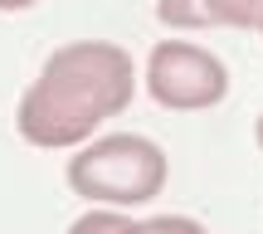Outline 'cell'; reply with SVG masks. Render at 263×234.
Here are the masks:
<instances>
[{"mask_svg": "<svg viewBox=\"0 0 263 234\" xmlns=\"http://www.w3.org/2000/svg\"><path fill=\"white\" fill-rule=\"evenodd\" d=\"M68 186L98 205H146L166 186V151L137 132L98 137L68 161Z\"/></svg>", "mask_w": 263, "mask_h": 234, "instance_id": "obj_1", "label": "cell"}, {"mask_svg": "<svg viewBox=\"0 0 263 234\" xmlns=\"http://www.w3.org/2000/svg\"><path fill=\"white\" fill-rule=\"evenodd\" d=\"M39 83L83 103V107H93L98 117H117L132 103V93H137V68H132V54L122 44L78 39V44H64L44 59Z\"/></svg>", "mask_w": 263, "mask_h": 234, "instance_id": "obj_2", "label": "cell"}, {"mask_svg": "<svg viewBox=\"0 0 263 234\" xmlns=\"http://www.w3.org/2000/svg\"><path fill=\"white\" fill-rule=\"evenodd\" d=\"M146 93L171 113H200L229 93V74L210 49L185 39H161L146 59Z\"/></svg>", "mask_w": 263, "mask_h": 234, "instance_id": "obj_3", "label": "cell"}, {"mask_svg": "<svg viewBox=\"0 0 263 234\" xmlns=\"http://www.w3.org/2000/svg\"><path fill=\"white\" fill-rule=\"evenodd\" d=\"M98 122H103V117H98L93 107H83V103H73V98H64V93H54V88H44L39 78L25 88L20 113H15L20 137H25L29 147H44V151L88 141V137L98 132Z\"/></svg>", "mask_w": 263, "mask_h": 234, "instance_id": "obj_4", "label": "cell"}, {"mask_svg": "<svg viewBox=\"0 0 263 234\" xmlns=\"http://www.w3.org/2000/svg\"><path fill=\"white\" fill-rule=\"evenodd\" d=\"M205 20L210 29H258L263 0H205Z\"/></svg>", "mask_w": 263, "mask_h": 234, "instance_id": "obj_5", "label": "cell"}, {"mask_svg": "<svg viewBox=\"0 0 263 234\" xmlns=\"http://www.w3.org/2000/svg\"><path fill=\"white\" fill-rule=\"evenodd\" d=\"M156 20L171 29H210L205 0H156Z\"/></svg>", "mask_w": 263, "mask_h": 234, "instance_id": "obj_6", "label": "cell"}, {"mask_svg": "<svg viewBox=\"0 0 263 234\" xmlns=\"http://www.w3.org/2000/svg\"><path fill=\"white\" fill-rule=\"evenodd\" d=\"M117 234H205V225L190 215H156V220H127Z\"/></svg>", "mask_w": 263, "mask_h": 234, "instance_id": "obj_7", "label": "cell"}, {"mask_svg": "<svg viewBox=\"0 0 263 234\" xmlns=\"http://www.w3.org/2000/svg\"><path fill=\"white\" fill-rule=\"evenodd\" d=\"M122 225H127V215H117V210H88L68 225V234H117Z\"/></svg>", "mask_w": 263, "mask_h": 234, "instance_id": "obj_8", "label": "cell"}, {"mask_svg": "<svg viewBox=\"0 0 263 234\" xmlns=\"http://www.w3.org/2000/svg\"><path fill=\"white\" fill-rule=\"evenodd\" d=\"M29 5H39V0H0V10H29Z\"/></svg>", "mask_w": 263, "mask_h": 234, "instance_id": "obj_9", "label": "cell"}, {"mask_svg": "<svg viewBox=\"0 0 263 234\" xmlns=\"http://www.w3.org/2000/svg\"><path fill=\"white\" fill-rule=\"evenodd\" d=\"M254 137H258V151H263V113H258V122H254Z\"/></svg>", "mask_w": 263, "mask_h": 234, "instance_id": "obj_10", "label": "cell"}, {"mask_svg": "<svg viewBox=\"0 0 263 234\" xmlns=\"http://www.w3.org/2000/svg\"><path fill=\"white\" fill-rule=\"evenodd\" d=\"M258 34H263V20H258Z\"/></svg>", "mask_w": 263, "mask_h": 234, "instance_id": "obj_11", "label": "cell"}]
</instances>
